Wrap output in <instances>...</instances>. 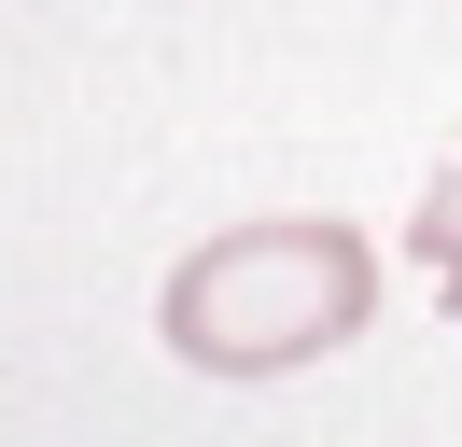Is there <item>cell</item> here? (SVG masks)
Wrapping results in <instances>:
<instances>
[{
    "instance_id": "cell-1",
    "label": "cell",
    "mask_w": 462,
    "mask_h": 447,
    "mask_svg": "<svg viewBox=\"0 0 462 447\" xmlns=\"http://www.w3.org/2000/svg\"><path fill=\"white\" fill-rule=\"evenodd\" d=\"M365 307H378V251L350 224L281 210V224H238V238L169 266V350L210 363V378H281V363L350 350Z\"/></svg>"
},
{
    "instance_id": "cell-2",
    "label": "cell",
    "mask_w": 462,
    "mask_h": 447,
    "mask_svg": "<svg viewBox=\"0 0 462 447\" xmlns=\"http://www.w3.org/2000/svg\"><path fill=\"white\" fill-rule=\"evenodd\" d=\"M406 238H420V279H434V307L462 322V154L420 182V224H406Z\"/></svg>"
}]
</instances>
